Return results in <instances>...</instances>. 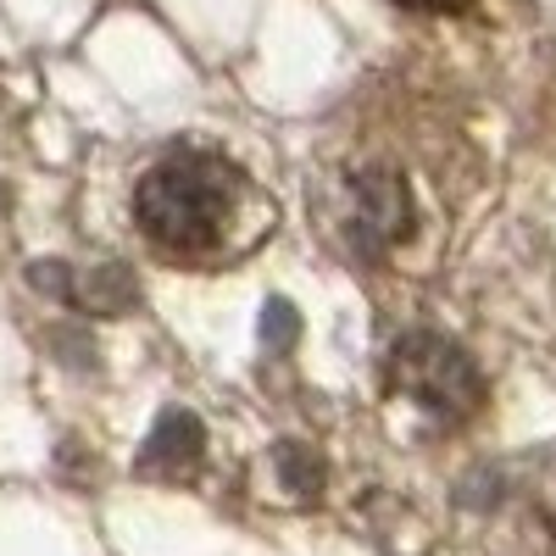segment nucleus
<instances>
[{"instance_id":"obj_1","label":"nucleus","mask_w":556,"mask_h":556,"mask_svg":"<svg viewBox=\"0 0 556 556\" xmlns=\"http://www.w3.org/2000/svg\"><path fill=\"white\" fill-rule=\"evenodd\" d=\"M240 206V173L212 151L162 156L134 190L139 235L167 256H206L223 245Z\"/></svg>"},{"instance_id":"obj_3","label":"nucleus","mask_w":556,"mask_h":556,"mask_svg":"<svg viewBox=\"0 0 556 556\" xmlns=\"http://www.w3.org/2000/svg\"><path fill=\"white\" fill-rule=\"evenodd\" d=\"M406 195L390 173H374V178H356V212H351V228L362 251H384L390 240L406 235Z\"/></svg>"},{"instance_id":"obj_4","label":"nucleus","mask_w":556,"mask_h":556,"mask_svg":"<svg viewBox=\"0 0 556 556\" xmlns=\"http://www.w3.org/2000/svg\"><path fill=\"white\" fill-rule=\"evenodd\" d=\"M195 451H201V424H195L190 412H167L162 424H156V434H151V445H146V456H139V468H151V473L190 468Z\"/></svg>"},{"instance_id":"obj_2","label":"nucleus","mask_w":556,"mask_h":556,"mask_svg":"<svg viewBox=\"0 0 556 556\" xmlns=\"http://www.w3.org/2000/svg\"><path fill=\"white\" fill-rule=\"evenodd\" d=\"M395 379L412 401H424L429 412H445V417H462V412H473L479 395H484V379H479V367L462 356L451 340L440 334H412L401 340L395 351Z\"/></svg>"},{"instance_id":"obj_5","label":"nucleus","mask_w":556,"mask_h":556,"mask_svg":"<svg viewBox=\"0 0 556 556\" xmlns=\"http://www.w3.org/2000/svg\"><path fill=\"white\" fill-rule=\"evenodd\" d=\"M401 7H424V12H434V7H451V0H401Z\"/></svg>"}]
</instances>
